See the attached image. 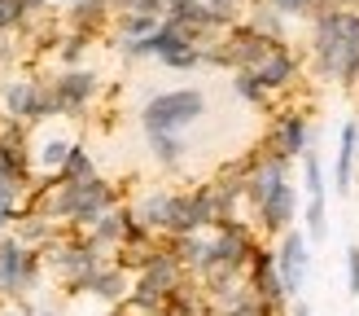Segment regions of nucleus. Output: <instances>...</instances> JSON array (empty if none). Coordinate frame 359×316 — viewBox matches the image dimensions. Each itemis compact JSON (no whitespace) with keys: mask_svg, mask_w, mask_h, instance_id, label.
<instances>
[{"mask_svg":"<svg viewBox=\"0 0 359 316\" xmlns=\"http://www.w3.org/2000/svg\"><path fill=\"white\" fill-rule=\"evenodd\" d=\"M255 216H259V228H263V233H290V228H294V216H298V185H294V180H280V185L255 206Z\"/></svg>","mask_w":359,"mask_h":316,"instance_id":"obj_6","label":"nucleus"},{"mask_svg":"<svg viewBox=\"0 0 359 316\" xmlns=\"http://www.w3.org/2000/svg\"><path fill=\"white\" fill-rule=\"evenodd\" d=\"M272 9H280L285 18H302V13H311L316 9V0H267Z\"/></svg>","mask_w":359,"mask_h":316,"instance_id":"obj_21","label":"nucleus"},{"mask_svg":"<svg viewBox=\"0 0 359 316\" xmlns=\"http://www.w3.org/2000/svg\"><path fill=\"white\" fill-rule=\"evenodd\" d=\"M158 27H163V18H158V13H118L123 40H145V35H154Z\"/></svg>","mask_w":359,"mask_h":316,"instance_id":"obj_17","label":"nucleus"},{"mask_svg":"<svg viewBox=\"0 0 359 316\" xmlns=\"http://www.w3.org/2000/svg\"><path fill=\"white\" fill-rule=\"evenodd\" d=\"M302 163V193L307 198H329V171H325V158H320V150L311 145L307 154L298 158Z\"/></svg>","mask_w":359,"mask_h":316,"instance_id":"obj_13","label":"nucleus"},{"mask_svg":"<svg viewBox=\"0 0 359 316\" xmlns=\"http://www.w3.org/2000/svg\"><path fill=\"white\" fill-rule=\"evenodd\" d=\"M355 167H359V140H355V123H342V136H337V158H333V189L337 198H346L355 193Z\"/></svg>","mask_w":359,"mask_h":316,"instance_id":"obj_8","label":"nucleus"},{"mask_svg":"<svg viewBox=\"0 0 359 316\" xmlns=\"http://www.w3.org/2000/svg\"><path fill=\"white\" fill-rule=\"evenodd\" d=\"M302 228H307V242L329 237V198H307V206H302Z\"/></svg>","mask_w":359,"mask_h":316,"instance_id":"obj_15","label":"nucleus"},{"mask_svg":"<svg viewBox=\"0 0 359 316\" xmlns=\"http://www.w3.org/2000/svg\"><path fill=\"white\" fill-rule=\"evenodd\" d=\"M202 114H206L202 88H167V93H154L140 105V128L145 132H189Z\"/></svg>","mask_w":359,"mask_h":316,"instance_id":"obj_1","label":"nucleus"},{"mask_svg":"<svg viewBox=\"0 0 359 316\" xmlns=\"http://www.w3.org/2000/svg\"><path fill=\"white\" fill-rule=\"evenodd\" d=\"M88 294L105 298V303H118V298H128V268H118V263H105V268L93 277Z\"/></svg>","mask_w":359,"mask_h":316,"instance_id":"obj_12","label":"nucleus"},{"mask_svg":"<svg viewBox=\"0 0 359 316\" xmlns=\"http://www.w3.org/2000/svg\"><path fill=\"white\" fill-rule=\"evenodd\" d=\"M250 27H255V31L263 35V40L285 44V13H280V9H272V5L255 9V13H250Z\"/></svg>","mask_w":359,"mask_h":316,"instance_id":"obj_16","label":"nucleus"},{"mask_svg":"<svg viewBox=\"0 0 359 316\" xmlns=\"http://www.w3.org/2000/svg\"><path fill=\"white\" fill-rule=\"evenodd\" d=\"M346 290L359 294V246H346Z\"/></svg>","mask_w":359,"mask_h":316,"instance_id":"obj_22","label":"nucleus"},{"mask_svg":"<svg viewBox=\"0 0 359 316\" xmlns=\"http://www.w3.org/2000/svg\"><path fill=\"white\" fill-rule=\"evenodd\" d=\"M333 5H337V9H351V5H359V0H333Z\"/></svg>","mask_w":359,"mask_h":316,"instance_id":"obj_26","label":"nucleus"},{"mask_svg":"<svg viewBox=\"0 0 359 316\" xmlns=\"http://www.w3.org/2000/svg\"><path fill=\"white\" fill-rule=\"evenodd\" d=\"M57 5H79V0H57Z\"/></svg>","mask_w":359,"mask_h":316,"instance_id":"obj_27","label":"nucleus"},{"mask_svg":"<svg viewBox=\"0 0 359 316\" xmlns=\"http://www.w3.org/2000/svg\"><path fill=\"white\" fill-rule=\"evenodd\" d=\"M149 140V154L158 167H180L189 158V136L184 132H145Z\"/></svg>","mask_w":359,"mask_h":316,"instance_id":"obj_11","label":"nucleus"},{"mask_svg":"<svg viewBox=\"0 0 359 316\" xmlns=\"http://www.w3.org/2000/svg\"><path fill=\"white\" fill-rule=\"evenodd\" d=\"M184 5H193V0H167V9H184Z\"/></svg>","mask_w":359,"mask_h":316,"instance_id":"obj_24","label":"nucleus"},{"mask_svg":"<svg viewBox=\"0 0 359 316\" xmlns=\"http://www.w3.org/2000/svg\"><path fill=\"white\" fill-rule=\"evenodd\" d=\"M0 105H5V114L18 119V123H40L53 110V88L35 84V79H9L5 88H0Z\"/></svg>","mask_w":359,"mask_h":316,"instance_id":"obj_4","label":"nucleus"},{"mask_svg":"<svg viewBox=\"0 0 359 316\" xmlns=\"http://www.w3.org/2000/svg\"><path fill=\"white\" fill-rule=\"evenodd\" d=\"M27 22V5L22 0H0V31H13Z\"/></svg>","mask_w":359,"mask_h":316,"instance_id":"obj_20","label":"nucleus"},{"mask_svg":"<svg viewBox=\"0 0 359 316\" xmlns=\"http://www.w3.org/2000/svg\"><path fill=\"white\" fill-rule=\"evenodd\" d=\"M255 75H259V84L267 88V93H285V88L294 84V75H298V58H294L285 44H276V48L255 66Z\"/></svg>","mask_w":359,"mask_h":316,"instance_id":"obj_10","label":"nucleus"},{"mask_svg":"<svg viewBox=\"0 0 359 316\" xmlns=\"http://www.w3.org/2000/svg\"><path fill=\"white\" fill-rule=\"evenodd\" d=\"M93 176H97V158L88 154L83 145H75V150H70V158H66V167H62V176H57V180H93Z\"/></svg>","mask_w":359,"mask_h":316,"instance_id":"obj_18","label":"nucleus"},{"mask_svg":"<svg viewBox=\"0 0 359 316\" xmlns=\"http://www.w3.org/2000/svg\"><path fill=\"white\" fill-rule=\"evenodd\" d=\"M355 140H359V119H355Z\"/></svg>","mask_w":359,"mask_h":316,"instance_id":"obj_29","label":"nucleus"},{"mask_svg":"<svg viewBox=\"0 0 359 316\" xmlns=\"http://www.w3.org/2000/svg\"><path fill=\"white\" fill-rule=\"evenodd\" d=\"M132 216H136V224H145L149 233H167L171 228V216H175V189H145L136 198V206H132Z\"/></svg>","mask_w":359,"mask_h":316,"instance_id":"obj_7","label":"nucleus"},{"mask_svg":"<svg viewBox=\"0 0 359 316\" xmlns=\"http://www.w3.org/2000/svg\"><path fill=\"white\" fill-rule=\"evenodd\" d=\"M22 5H27V13H35V9H44L48 0H22Z\"/></svg>","mask_w":359,"mask_h":316,"instance_id":"obj_23","label":"nucleus"},{"mask_svg":"<svg viewBox=\"0 0 359 316\" xmlns=\"http://www.w3.org/2000/svg\"><path fill=\"white\" fill-rule=\"evenodd\" d=\"M70 150H75V140L70 136H57V132H44L40 140L31 145V163H35V176H53L57 180L62 176V167H66V158H70Z\"/></svg>","mask_w":359,"mask_h":316,"instance_id":"obj_9","label":"nucleus"},{"mask_svg":"<svg viewBox=\"0 0 359 316\" xmlns=\"http://www.w3.org/2000/svg\"><path fill=\"white\" fill-rule=\"evenodd\" d=\"M22 202H27V185L0 171V228H5V224H18V216H22Z\"/></svg>","mask_w":359,"mask_h":316,"instance_id":"obj_14","label":"nucleus"},{"mask_svg":"<svg viewBox=\"0 0 359 316\" xmlns=\"http://www.w3.org/2000/svg\"><path fill=\"white\" fill-rule=\"evenodd\" d=\"M40 316H62V312H40Z\"/></svg>","mask_w":359,"mask_h":316,"instance_id":"obj_28","label":"nucleus"},{"mask_svg":"<svg viewBox=\"0 0 359 316\" xmlns=\"http://www.w3.org/2000/svg\"><path fill=\"white\" fill-rule=\"evenodd\" d=\"M316 145V123L307 119V110H285L276 114V123L267 128V150L263 154H276L285 163H294Z\"/></svg>","mask_w":359,"mask_h":316,"instance_id":"obj_2","label":"nucleus"},{"mask_svg":"<svg viewBox=\"0 0 359 316\" xmlns=\"http://www.w3.org/2000/svg\"><path fill=\"white\" fill-rule=\"evenodd\" d=\"M294 316H311V308H307V303H298V308H294Z\"/></svg>","mask_w":359,"mask_h":316,"instance_id":"obj_25","label":"nucleus"},{"mask_svg":"<svg viewBox=\"0 0 359 316\" xmlns=\"http://www.w3.org/2000/svg\"><path fill=\"white\" fill-rule=\"evenodd\" d=\"M307 263H311V242L302 228H290V233H280V246H276V272L285 281V290L290 298L302 290V281H307Z\"/></svg>","mask_w":359,"mask_h":316,"instance_id":"obj_5","label":"nucleus"},{"mask_svg":"<svg viewBox=\"0 0 359 316\" xmlns=\"http://www.w3.org/2000/svg\"><path fill=\"white\" fill-rule=\"evenodd\" d=\"M232 88H237V97H241V101H250V105H267V97H272V93H267V88L259 84L255 70H237Z\"/></svg>","mask_w":359,"mask_h":316,"instance_id":"obj_19","label":"nucleus"},{"mask_svg":"<svg viewBox=\"0 0 359 316\" xmlns=\"http://www.w3.org/2000/svg\"><path fill=\"white\" fill-rule=\"evenodd\" d=\"M101 93V75L88 66H66L57 79H53V110L57 114H83L88 105Z\"/></svg>","mask_w":359,"mask_h":316,"instance_id":"obj_3","label":"nucleus"}]
</instances>
